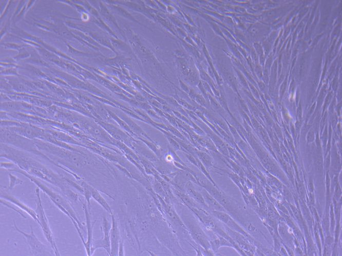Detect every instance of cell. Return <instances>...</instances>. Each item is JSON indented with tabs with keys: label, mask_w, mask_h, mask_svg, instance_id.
Returning <instances> with one entry per match:
<instances>
[{
	"label": "cell",
	"mask_w": 342,
	"mask_h": 256,
	"mask_svg": "<svg viewBox=\"0 0 342 256\" xmlns=\"http://www.w3.org/2000/svg\"><path fill=\"white\" fill-rule=\"evenodd\" d=\"M1 198L5 199L10 202L12 203L17 207L19 208L20 209L23 210L26 212L32 218H33L38 224L40 225V221L39 220L37 212L35 210L31 209L24 202H21L19 199L15 197L12 195L5 193L1 194Z\"/></svg>",
	"instance_id": "52a82bcc"
},
{
	"label": "cell",
	"mask_w": 342,
	"mask_h": 256,
	"mask_svg": "<svg viewBox=\"0 0 342 256\" xmlns=\"http://www.w3.org/2000/svg\"><path fill=\"white\" fill-rule=\"evenodd\" d=\"M15 230L24 237L28 245L29 255L30 256H51V254L49 251L45 244L41 242L34 233L33 227L30 226V233H28L21 231L14 222Z\"/></svg>",
	"instance_id": "277c9868"
},
{
	"label": "cell",
	"mask_w": 342,
	"mask_h": 256,
	"mask_svg": "<svg viewBox=\"0 0 342 256\" xmlns=\"http://www.w3.org/2000/svg\"><path fill=\"white\" fill-rule=\"evenodd\" d=\"M89 189L91 191L92 198H93L95 201H97L107 211L112 214L111 208L99 192L90 186Z\"/></svg>",
	"instance_id": "9c48e42d"
},
{
	"label": "cell",
	"mask_w": 342,
	"mask_h": 256,
	"mask_svg": "<svg viewBox=\"0 0 342 256\" xmlns=\"http://www.w3.org/2000/svg\"><path fill=\"white\" fill-rule=\"evenodd\" d=\"M111 227L106 218L103 217L101 230L103 235L101 239L93 240L91 248V256L94 254L96 250L100 248H103L108 255L111 256L110 230Z\"/></svg>",
	"instance_id": "5b68a950"
},
{
	"label": "cell",
	"mask_w": 342,
	"mask_h": 256,
	"mask_svg": "<svg viewBox=\"0 0 342 256\" xmlns=\"http://www.w3.org/2000/svg\"><path fill=\"white\" fill-rule=\"evenodd\" d=\"M83 210L84 211L85 218H86V222L88 230V238L87 242H85L84 244L85 250H86L87 255L91 256V248L92 243L93 240V225H92L91 217L89 213V210L86 204H84L83 205Z\"/></svg>",
	"instance_id": "ba28073f"
},
{
	"label": "cell",
	"mask_w": 342,
	"mask_h": 256,
	"mask_svg": "<svg viewBox=\"0 0 342 256\" xmlns=\"http://www.w3.org/2000/svg\"><path fill=\"white\" fill-rule=\"evenodd\" d=\"M112 227L110 230L111 256H117L119 254L120 233L118 224L114 215H112Z\"/></svg>",
	"instance_id": "8992f818"
},
{
	"label": "cell",
	"mask_w": 342,
	"mask_h": 256,
	"mask_svg": "<svg viewBox=\"0 0 342 256\" xmlns=\"http://www.w3.org/2000/svg\"><path fill=\"white\" fill-rule=\"evenodd\" d=\"M9 176L10 180L9 185L6 188V190H12L17 185H22L24 183L23 181H21L15 176L9 174Z\"/></svg>",
	"instance_id": "8fae6325"
},
{
	"label": "cell",
	"mask_w": 342,
	"mask_h": 256,
	"mask_svg": "<svg viewBox=\"0 0 342 256\" xmlns=\"http://www.w3.org/2000/svg\"><path fill=\"white\" fill-rule=\"evenodd\" d=\"M17 170L20 173L24 174L30 179L32 182L35 183L38 187L44 191L49 197L53 204H54L63 214H65L71 219L74 227L76 229L83 243H84L85 241L82 235L80 230V229H82V226L75 211H74L73 208V206L70 202L71 201L67 198H65V196L64 197L61 194L57 193V192L50 189L35 178L31 177L30 176L27 175V174L23 172L22 170L19 169H17Z\"/></svg>",
	"instance_id": "7a4b0ae2"
},
{
	"label": "cell",
	"mask_w": 342,
	"mask_h": 256,
	"mask_svg": "<svg viewBox=\"0 0 342 256\" xmlns=\"http://www.w3.org/2000/svg\"><path fill=\"white\" fill-rule=\"evenodd\" d=\"M6 157L13 160L21 167L25 169L27 171L35 175L54 185L63 193V195L67 198L70 201L76 202L78 196L73 192L69 186L66 181L63 180L55 174L50 172L45 167L27 157L19 156L15 153H7Z\"/></svg>",
	"instance_id": "6da1fadb"
},
{
	"label": "cell",
	"mask_w": 342,
	"mask_h": 256,
	"mask_svg": "<svg viewBox=\"0 0 342 256\" xmlns=\"http://www.w3.org/2000/svg\"><path fill=\"white\" fill-rule=\"evenodd\" d=\"M40 188L39 187L36 189V204L37 208L35 210L37 212L39 220L40 221V227L42 230L43 233H44L47 240L49 242L50 247L52 249L53 252L56 256H60L61 254L58 250L56 242L54 237H53V233L50 229L48 219L46 214V212L42 204V201L40 195Z\"/></svg>",
	"instance_id": "3957f363"
},
{
	"label": "cell",
	"mask_w": 342,
	"mask_h": 256,
	"mask_svg": "<svg viewBox=\"0 0 342 256\" xmlns=\"http://www.w3.org/2000/svg\"><path fill=\"white\" fill-rule=\"evenodd\" d=\"M249 192L250 193H252L253 192V190L252 189L249 190Z\"/></svg>",
	"instance_id": "7c38bea8"
},
{
	"label": "cell",
	"mask_w": 342,
	"mask_h": 256,
	"mask_svg": "<svg viewBox=\"0 0 342 256\" xmlns=\"http://www.w3.org/2000/svg\"><path fill=\"white\" fill-rule=\"evenodd\" d=\"M1 204H2L3 206H5L6 207L12 209L13 210L15 211L21 216V217H23L24 219H26V217L24 215V212L22 211L23 210H21V209H18L17 208H16V206L12 204V203L10 202L9 201L4 199L3 198H1Z\"/></svg>",
	"instance_id": "30bf717a"
}]
</instances>
